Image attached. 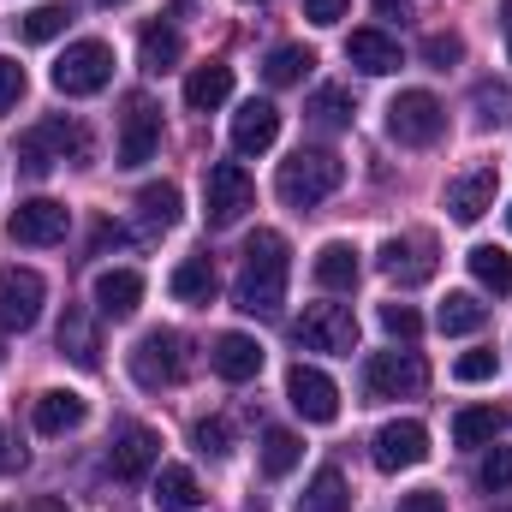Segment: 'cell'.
<instances>
[{
    "mask_svg": "<svg viewBox=\"0 0 512 512\" xmlns=\"http://www.w3.org/2000/svg\"><path fill=\"white\" fill-rule=\"evenodd\" d=\"M370 453H376V465H382V471H411V465H423V459H429V429H423V423H411V417H399V423L376 429Z\"/></svg>",
    "mask_w": 512,
    "mask_h": 512,
    "instance_id": "8fae6325",
    "label": "cell"
},
{
    "mask_svg": "<svg viewBox=\"0 0 512 512\" xmlns=\"http://www.w3.org/2000/svg\"><path fill=\"white\" fill-rule=\"evenodd\" d=\"M137 209H143L149 227H173L179 221V185H167V179L161 185H143L137 191Z\"/></svg>",
    "mask_w": 512,
    "mask_h": 512,
    "instance_id": "d590c367",
    "label": "cell"
},
{
    "mask_svg": "<svg viewBox=\"0 0 512 512\" xmlns=\"http://www.w3.org/2000/svg\"><path fill=\"white\" fill-rule=\"evenodd\" d=\"M310 268H316V286H322V292H352V286H358V251H352L346 239H328Z\"/></svg>",
    "mask_w": 512,
    "mask_h": 512,
    "instance_id": "603a6c76",
    "label": "cell"
},
{
    "mask_svg": "<svg viewBox=\"0 0 512 512\" xmlns=\"http://www.w3.org/2000/svg\"><path fill=\"white\" fill-rule=\"evenodd\" d=\"M18 465H24V447H12L6 429H0V471H18Z\"/></svg>",
    "mask_w": 512,
    "mask_h": 512,
    "instance_id": "bcb514c9",
    "label": "cell"
},
{
    "mask_svg": "<svg viewBox=\"0 0 512 512\" xmlns=\"http://www.w3.org/2000/svg\"><path fill=\"white\" fill-rule=\"evenodd\" d=\"M102 6H126V0H102Z\"/></svg>",
    "mask_w": 512,
    "mask_h": 512,
    "instance_id": "816d5d0a",
    "label": "cell"
},
{
    "mask_svg": "<svg viewBox=\"0 0 512 512\" xmlns=\"http://www.w3.org/2000/svg\"><path fill=\"white\" fill-rule=\"evenodd\" d=\"M90 417V405H84V393H72V387H48L42 399H36V429L42 435H66V429H78Z\"/></svg>",
    "mask_w": 512,
    "mask_h": 512,
    "instance_id": "ffe728a7",
    "label": "cell"
},
{
    "mask_svg": "<svg viewBox=\"0 0 512 512\" xmlns=\"http://www.w3.org/2000/svg\"><path fill=\"white\" fill-rule=\"evenodd\" d=\"M197 447L221 459V453H227V423H197Z\"/></svg>",
    "mask_w": 512,
    "mask_h": 512,
    "instance_id": "ee69618b",
    "label": "cell"
},
{
    "mask_svg": "<svg viewBox=\"0 0 512 512\" xmlns=\"http://www.w3.org/2000/svg\"><path fill=\"white\" fill-rule=\"evenodd\" d=\"M60 352L78 370H96L102 364V346H96V328H90V310L84 304H66V316H60Z\"/></svg>",
    "mask_w": 512,
    "mask_h": 512,
    "instance_id": "d6986e66",
    "label": "cell"
},
{
    "mask_svg": "<svg viewBox=\"0 0 512 512\" xmlns=\"http://www.w3.org/2000/svg\"><path fill=\"white\" fill-rule=\"evenodd\" d=\"M477 483L489 489V495H501V489H512V447H495L483 465H477Z\"/></svg>",
    "mask_w": 512,
    "mask_h": 512,
    "instance_id": "ab89813d",
    "label": "cell"
},
{
    "mask_svg": "<svg viewBox=\"0 0 512 512\" xmlns=\"http://www.w3.org/2000/svg\"><path fill=\"white\" fill-rule=\"evenodd\" d=\"M108 245H126V233L120 227H96V251H108Z\"/></svg>",
    "mask_w": 512,
    "mask_h": 512,
    "instance_id": "c3c4849f",
    "label": "cell"
},
{
    "mask_svg": "<svg viewBox=\"0 0 512 512\" xmlns=\"http://www.w3.org/2000/svg\"><path fill=\"white\" fill-rule=\"evenodd\" d=\"M114 477H126V483H137V477H149L155 471V459H161V441H155V429H143V423H131V429H120V441H114Z\"/></svg>",
    "mask_w": 512,
    "mask_h": 512,
    "instance_id": "2e32d148",
    "label": "cell"
},
{
    "mask_svg": "<svg viewBox=\"0 0 512 512\" xmlns=\"http://www.w3.org/2000/svg\"><path fill=\"white\" fill-rule=\"evenodd\" d=\"M155 507L161 512H197L203 507V483L185 465H161L155 471Z\"/></svg>",
    "mask_w": 512,
    "mask_h": 512,
    "instance_id": "d4e9b609",
    "label": "cell"
},
{
    "mask_svg": "<svg viewBox=\"0 0 512 512\" xmlns=\"http://www.w3.org/2000/svg\"><path fill=\"white\" fill-rule=\"evenodd\" d=\"M292 334L304 352H358V316L346 304H310L292 322Z\"/></svg>",
    "mask_w": 512,
    "mask_h": 512,
    "instance_id": "52a82bcc",
    "label": "cell"
},
{
    "mask_svg": "<svg viewBox=\"0 0 512 512\" xmlns=\"http://www.w3.org/2000/svg\"><path fill=\"white\" fill-rule=\"evenodd\" d=\"M382 328L393 334V340H405V346H411V340L423 334V316H417L411 304H399V298H393V304H382Z\"/></svg>",
    "mask_w": 512,
    "mask_h": 512,
    "instance_id": "74e56055",
    "label": "cell"
},
{
    "mask_svg": "<svg viewBox=\"0 0 512 512\" xmlns=\"http://www.w3.org/2000/svg\"><path fill=\"white\" fill-rule=\"evenodd\" d=\"M471 274H477V286H489L495 298L512 292V256L501 251V245H477V251H471Z\"/></svg>",
    "mask_w": 512,
    "mask_h": 512,
    "instance_id": "4dcf8cb0",
    "label": "cell"
},
{
    "mask_svg": "<svg viewBox=\"0 0 512 512\" xmlns=\"http://www.w3.org/2000/svg\"><path fill=\"white\" fill-rule=\"evenodd\" d=\"M18 512H66V501H54V495H36V501H24Z\"/></svg>",
    "mask_w": 512,
    "mask_h": 512,
    "instance_id": "7dc6e473",
    "label": "cell"
},
{
    "mask_svg": "<svg viewBox=\"0 0 512 512\" xmlns=\"http://www.w3.org/2000/svg\"><path fill=\"white\" fill-rule=\"evenodd\" d=\"M66 227H72V215H66V203H54V197H30V203H18L12 221H6L12 245H36V251H42V245H60Z\"/></svg>",
    "mask_w": 512,
    "mask_h": 512,
    "instance_id": "9c48e42d",
    "label": "cell"
},
{
    "mask_svg": "<svg viewBox=\"0 0 512 512\" xmlns=\"http://www.w3.org/2000/svg\"><path fill=\"white\" fill-rule=\"evenodd\" d=\"M310 120H316L322 131H346L352 126V96H346V90H316Z\"/></svg>",
    "mask_w": 512,
    "mask_h": 512,
    "instance_id": "8d00e7d4",
    "label": "cell"
},
{
    "mask_svg": "<svg viewBox=\"0 0 512 512\" xmlns=\"http://www.w3.org/2000/svg\"><path fill=\"white\" fill-rule=\"evenodd\" d=\"M298 512H352V495H346V477L334 465H322L310 477V489L298 495Z\"/></svg>",
    "mask_w": 512,
    "mask_h": 512,
    "instance_id": "83f0119b",
    "label": "cell"
},
{
    "mask_svg": "<svg viewBox=\"0 0 512 512\" xmlns=\"http://www.w3.org/2000/svg\"><path fill=\"white\" fill-rule=\"evenodd\" d=\"M423 387H429V370H423L417 352H376L364 364V393L370 399H411Z\"/></svg>",
    "mask_w": 512,
    "mask_h": 512,
    "instance_id": "ba28073f",
    "label": "cell"
},
{
    "mask_svg": "<svg viewBox=\"0 0 512 512\" xmlns=\"http://www.w3.org/2000/svg\"><path fill=\"white\" fill-rule=\"evenodd\" d=\"M495 370H501V358H495V352H465V358L453 364V376H459V382H489Z\"/></svg>",
    "mask_w": 512,
    "mask_h": 512,
    "instance_id": "60d3db41",
    "label": "cell"
},
{
    "mask_svg": "<svg viewBox=\"0 0 512 512\" xmlns=\"http://www.w3.org/2000/svg\"><path fill=\"white\" fill-rule=\"evenodd\" d=\"M495 429H501V411L495 405H471V411L453 417V441L459 447H483V441H495Z\"/></svg>",
    "mask_w": 512,
    "mask_h": 512,
    "instance_id": "836d02e7",
    "label": "cell"
},
{
    "mask_svg": "<svg viewBox=\"0 0 512 512\" xmlns=\"http://www.w3.org/2000/svg\"><path fill=\"white\" fill-rule=\"evenodd\" d=\"M376 12H405V0H376Z\"/></svg>",
    "mask_w": 512,
    "mask_h": 512,
    "instance_id": "681fc988",
    "label": "cell"
},
{
    "mask_svg": "<svg viewBox=\"0 0 512 512\" xmlns=\"http://www.w3.org/2000/svg\"><path fill=\"white\" fill-rule=\"evenodd\" d=\"M507 221H512V209H507Z\"/></svg>",
    "mask_w": 512,
    "mask_h": 512,
    "instance_id": "f5cc1de1",
    "label": "cell"
},
{
    "mask_svg": "<svg viewBox=\"0 0 512 512\" xmlns=\"http://www.w3.org/2000/svg\"><path fill=\"white\" fill-rule=\"evenodd\" d=\"M108 78H114V48L96 42V36L72 42V48L54 60V90H60V96H96V90H108Z\"/></svg>",
    "mask_w": 512,
    "mask_h": 512,
    "instance_id": "3957f363",
    "label": "cell"
},
{
    "mask_svg": "<svg viewBox=\"0 0 512 512\" xmlns=\"http://www.w3.org/2000/svg\"><path fill=\"white\" fill-rule=\"evenodd\" d=\"M233 304L245 316H274L286 304V239L280 233H251L245 245V268H239V286H233Z\"/></svg>",
    "mask_w": 512,
    "mask_h": 512,
    "instance_id": "6da1fadb",
    "label": "cell"
},
{
    "mask_svg": "<svg viewBox=\"0 0 512 512\" xmlns=\"http://www.w3.org/2000/svg\"><path fill=\"white\" fill-rule=\"evenodd\" d=\"M66 24H72V6L48 0V6H30V12L18 18V36H24V42H54Z\"/></svg>",
    "mask_w": 512,
    "mask_h": 512,
    "instance_id": "d6a6232c",
    "label": "cell"
},
{
    "mask_svg": "<svg viewBox=\"0 0 512 512\" xmlns=\"http://www.w3.org/2000/svg\"><path fill=\"white\" fill-rule=\"evenodd\" d=\"M441 131H447V108H441L429 90H399V96L387 102V137H393V143L423 149V143H435Z\"/></svg>",
    "mask_w": 512,
    "mask_h": 512,
    "instance_id": "277c9868",
    "label": "cell"
},
{
    "mask_svg": "<svg viewBox=\"0 0 512 512\" xmlns=\"http://www.w3.org/2000/svg\"><path fill=\"white\" fill-rule=\"evenodd\" d=\"M18 96H24V66L18 60H0V114L18 108Z\"/></svg>",
    "mask_w": 512,
    "mask_h": 512,
    "instance_id": "b9f144b4",
    "label": "cell"
},
{
    "mask_svg": "<svg viewBox=\"0 0 512 512\" xmlns=\"http://www.w3.org/2000/svg\"><path fill=\"white\" fill-rule=\"evenodd\" d=\"M227 96H233V66H221V60H209V66H197L185 78V108H197V114L221 108Z\"/></svg>",
    "mask_w": 512,
    "mask_h": 512,
    "instance_id": "cb8c5ba5",
    "label": "cell"
},
{
    "mask_svg": "<svg viewBox=\"0 0 512 512\" xmlns=\"http://www.w3.org/2000/svg\"><path fill=\"white\" fill-rule=\"evenodd\" d=\"M274 137H280V108H274V102H245V108L233 114V149H239V155L274 149Z\"/></svg>",
    "mask_w": 512,
    "mask_h": 512,
    "instance_id": "e0dca14e",
    "label": "cell"
},
{
    "mask_svg": "<svg viewBox=\"0 0 512 512\" xmlns=\"http://www.w3.org/2000/svg\"><path fill=\"white\" fill-rule=\"evenodd\" d=\"M507 54H512V0H507Z\"/></svg>",
    "mask_w": 512,
    "mask_h": 512,
    "instance_id": "f907efd6",
    "label": "cell"
},
{
    "mask_svg": "<svg viewBox=\"0 0 512 512\" xmlns=\"http://www.w3.org/2000/svg\"><path fill=\"white\" fill-rule=\"evenodd\" d=\"M310 66H316V54H310V48H298V42H280V48L262 60V78H268L274 90H286V84H298Z\"/></svg>",
    "mask_w": 512,
    "mask_h": 512,
    "instance_id": "f1b7e54d",
    "label": "cell"
},
{
    "mask_svg": "<svg viewBox=\"0 0 512 512\" xmlns=\"http://www.w3.org/2000/svg\"><path fill=\"white\" fill-rule=\"evenodd\" d=\"M251 203H256L251 173H245L239 161H215L209 179H203V221H209V227H233Z\"/></svg>",
    "mask_w": 512,
    "mask_h": 512,
    "instance_id": "5b68a950",
    "label": "cell"
},
{
    "mask_svg": "<svg viewBox=\"0 0 512 512\" xmlns=\"http://www.w3.org/2000/svg\"><path fill=\"white\" fill-rule=\"evenodd\" d=\"M42 137V149H54V161H90V131L78 126V120H48V126L36 131Z\"/></svg>",
    "mask_w": 512,
    "mask_h": 512,
    "instance_id": "1f68e13d",
    "label": "cell"
},
{
    "mask_svg": "<svg viewBox=\"0 0 512 512\" xmlns=\"http://www.w3.org/2000/svg\"><path fill=\"white\" fill-rule=\"evenodd\" d=\"M179 54H185V42H179L173 24H149V30L137 36V60H143V72H173Z\"/></svg>",
    "mask_w": 512,
    "mask_h": 512,
    "instance_id": "484cf974",
    "label": "cell"
},
{
    "mask_svg": "<svg viewBox=\"0 0 512 512\" xmlns=\"http://www.w3.org/2000/svg\"><path fill=\"white\" fill-rule=\"evenodd\" d=\"M399 512H447V495H435V489H417V495H405Z\"/></svg>",
    "mask_w": 512,
    "mask_h": 512,
    "instance_id": "f6af8a7d",
    "label": "cell"
},
{
    "mask_svg": "<svg viewBox=\"0 0 512 512\" xmlns=\"http://www.w3.org/2000/svg\"><path fill=\"white\" fill-rule=\"evenodd\" d=\"M346 60H352L358 72H370V78H387V72H399V42L382 36V30H352Z\"/></svg>",
    "mask_w": 512,
    "mask_h": 512,
    "instance_id": "7402d4cb",
    "label": "cell"
},
{
    "mask_svg": "<svg viewBox=\"0 0 512 512\" xmlns=\"http://www.w3.org/2000/svg\"><path fill=\"white\" fill-rule=\"evenodd\" d=\"M423 60L447 72V66H459V60H465V42H459L453 30H435V36H423Z\"/></svg>",
    "mask_w": 512,
    "mask_h": 512,
    "instance_id": "f35d334b",
    "label": "cell"
},
{
    "mask_svg": "<svg viewBox=\"0 0 512 512\" xmlns=\"http://www.w3.org/2000/svg\"><path fill=\"white\" fill-rule=\"evenodd\" d=\"M167 286H173L179 304H209V298H215V262H209V256H185Z\"/></svg>",
    "mask_w": 512,
    "mask_h": 512,
    "instance_id": "4316f807",
    "label": "cell"
},
{
    "mask_svg": "<svg viewBox=\"0 0 512 512\" xmlns=\"http://www.w3.org/2000/svg\"><path fill=\"white\" fill-rule=\"evenodd\" d=\"M161 143V108L149 96H131L126 120H120V167H143Z\"/></svg>",
    "mask_w": 512,
    "mask_h": 512,
    "instance_id": "4fadbf2b",
    "label": "cell"
},
{
    "mask_svg": "<svg viewBox=\"0 0 512 512\" xmlns=\"http://www.w3.org/2000/svg\"><path fill=\"white\" fill-rule=\"evenodd\" d=\"M185 376V340L173 328H149L131 346V382L137 387H173Z\"/></svg>",
    "mask_w": 512,
    "mask_h": 512,
    "instance_id": "8992f818",
    "label": "cell"
},
{
    "mask_svg": "<svg viewBox=\"0 0 512 512\" xmlns=\"http://www.w3.org/2000/svg\"><path fill=\"white\" fill-rule=\"evenodd\" d=\"M495 191H501V179H495V167H477V173H465V179H453V185H447V209H453V221H459V227H471V221H483V215L495 209Z\"/></svg>",
    "mask_w": 512,
    "mask_h": 512,
    "instance_id": "9a60e30c",
    "label": "cell"
},
{
    "mask_svg": "<svg viewBox=\"0 0 512 512\" xmlns=\"http://www.w3.org/2000/svg\"><path fill=\"white\" fill-rule=\"evenodd\" d=\"M298 459H304V441H298L292 429H268V435H262V471H268V477H286Z\"/></svg>",
    "mask_w": 512,
    "mask_h": 512,
    "instance_id": "e575fe53",
    "label": "cell"
},
{
    "mask_svg": "<svg viewBox=\"0 0 512 512\" xmlns=\"http://www.w3.org/2000/svg\"><path fill=\"white\" fill-rule=\"evenodd\" d=\"M382 274L399 286H423L435 274V239L429 233H405V239H387L382 245Z\"/></svg>",
    "mask_w": 512,
    "mask_h": 512,
    "instance_id": "5bb4252c",
    "label": "cell"
},
{
    "mask_svg": "<svg viewBox=\"0 0 512 512\" xmlns=\"http://www.w3.org/2000/svg\"><path fill=\"white\" fill-rule=\"evenodd\" d=\"M209 364H215V376H227V382H251L256 370H262V346H256L251 334H221L215 352H209Z\"/></svg>",
    "mask_w": 512,
    "mask_h": 512,
    "instance_id": "44dd1931",
    "label": "cell"
},
{
    "mask_svg": "<svg viewBox=\"0 0 512 512\" xmlns=\"http://www.w3.org/2000/svg\"><path fill=\"white\" fill-rule=\"evenodd\" d=\"M286 399H292V411H298L304 423H334V417H340V387L328 382L322 370H310V364H298V370L286 376Z\"/></svg>",
    "mask_w": 512,
    "mask_h": 512,
    "instance_id": "7c38bea8",
    "label": "cell"
},
{
    "mask_svg": "<svg viewBox=\"0 0 512 512\" xmlns=\"http://www.w3.org/2000/svg\"><path fill=\"white\" fill-rule=\"evenodd\" d=\"M42 298H48V286L36 268H0V328H18V334L36 328Z\"/></svg>",
    "mask_w": 512,
    "mask_h": 512,
    "instance_id": "30bf717a",
    "label": "cell"
},
{
    "mask_svg": "<svg viewBox=\"0 0 512 512\" xmlns=\"http://www.w3.org/2000/svg\"><path fill=\"white\" fill-rule=\"evenodd\" d=\"M340 179H346V167H340L328 149H298L292 161H280V179H274V191H280V203H292V209H310V203L334 197V191H340Z\"/></svg>",
    "mask_w": 512,
    "mask_h": 512,
    "instance_id": "7a4b0ae2",
    "label": "cell"
},
{
    "mask_svg": "<svg viewBox=\"0 0 512 512\" xmlns=\"http://www.w3.org/2000/svg\"><path fill=\"white\" fill-rule=\"evenodd\" d=\"M483 322H489V310H483L471 292H447V304H441V316H435L441 334H477Z\"/></svg>",
    "mask_w": 512,
    "mask_h": 512,
    "instance_id": "f546056e",
    "label": "cell"
},
{
    "mask_svg": "<svg viewBox=\"0 0 512 512\" xmlns=\"http://www.w3.org/2000/svg\"><path fill=\"white\" fill-rule=\"evenodd\" d=\"M137 304H143V274H137V268H102V274H96V310H102V316L120 322Z\"/></svg>",
    "mask_w": 512,
    "mask_h": 512,
    "instance_id": "ac0fdd59",
    "label": "cell"
},
{
    "mask_svg": "<svg viewBox=\"0 0 512 512\" xmlns=\"http://www.w3.org/2000/svg\"><path fill=\"white\" fill-rule=\"evenodd\" d=\"M346 12H352V0H304V18H310V24H322V30H328V24H340Z\"/></svg>",
    "mask_w": 512,
    "mask_h": 512,
    "instance_id": "7bdbcfd3",
    "label": "cell"
}]
</instances>
